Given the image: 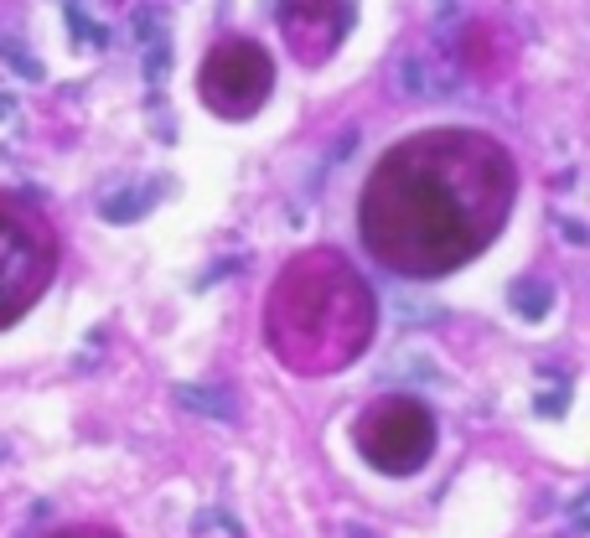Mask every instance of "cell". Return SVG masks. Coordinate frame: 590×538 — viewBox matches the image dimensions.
Instances as JSON below:
<instances>
[{
  "label": "cell",
  "instance_id": "obj_9",
  "mask_svg": "<svg viewBox=\"0 0 590 538\" xmlns=\"http://www.w3.org/2000/svg\"><path fill=\"white\" fill-rule=\"evenodd\" d=\"M135 26H140V42H145V78L150 83H160L166 78V32H160V11H135Z\"/></svg>",
  "mask_w": 590,
  "mask_h": 538
},
{
  "label": "cell",
  "instance_id": "obj_13",
  "mask_svg": "<svg viewBox=\"0 0 590 538\" xmlns=\"http://www.w3.org/2000/svg\"><path fill=\"white\" fill-rule=\"evenodd\" d=\"M52 538H119L114 528H63V533H52Z\"/></svg>",
  "mask_w": 590,
  "mask_h": 538
},
{
  "label": "cell",
  "instance_id": "obj_7",
  "mask_svg": "<svg viewBox=\"0 0 590 538\" xmlns=\"http://www.w3.org/2000/svg\"><path fill=\"white\" fill-rule=\"evenodd\" d=\"M394 83H399V94H409V98H450L461 88V73H456L435 47H419V52H404L399 63H394Z\"/></svg>",
  "mask_w": 590,
  "mask_h": 538
},
{
  "label": "cell",
  "instance_id": "obj_5",
  "mask_svg": "<svg viewBox=\"0 0 590 538\" xmlns=\"http://www.w3.org/2000/svg\"><path fill=\"white\" fill-rule=\"evenodd\" d=\"M270 88H274V63H270V52L259 47V42H249V36L218 42L202 57V73H197L202 104L218 109L223 119H249L270 98Z\"/></svg>",
  "mask_w": 590,
  "mask_h": 538
},
{
  "label": "cell",
  "instance_id": "obj_6",
  "mask_svg": "<svg viewBox=\"0 0 590 538\" xmlns=\"http://www.w3.org/2000/svg\"><path fill=\"white\" fill-rule=\"evenodd\" d=\"M352 26V5L347 0H285L280 5V32H285V47L301 57L305 67L326 63L342 36Z\"/></svg>",
  "mask_w": 590,
  "mask_h": 538
},
{
  "label": "cell",
  "instance_id": "obj_1",
  "mask_svg": "<svg viewBox=\"0 0 590 538\" xmlns=\"http://www.w3.org/2000/svg\"><path fill=\"white\" fill-rule=\"evenodd\" d=\"M518 166L481 129H425L373 166L357 207L367 253L394 274L430 280L477 259L512 212Z\"/></svg>",
  "mask_w": 590,
  "mask_h": 538
},
{
  "label": "cell",
  "instance_id": "obj_3",
  "mask_svg": "<svg viewBox=\"0 0 590 538\" xmlns=\"http://www.w3.org/2000/svg\"><path fill=\"white\" fill-rule=\"evenodd\" d=\"M57 269V233L36 202L0 191V326H11L42 301Z\"/></svg>",
  "mask_w": 590,
  "mask_h": 538
},
{
  "label": "cell",
  "instance_id": "obj_11",
  "mask_svg": "<svg viewBox=\"0 0 590 538\" xmlns=\"http://www.w3.org/2000/svg\"><path fill=\"white\" fill-rule=\"evenodd\" d=\"M508 301H512V311H518V316L539 321L543 311H549V301H554V295H549V285H543V280H518V285L508 290Z\"/></svg>",
  "mask_w": 590,
  "mask_h": 538
},
{
  "label": "cell",
  "instance_id": "obj_4",
  "mask_svg": "<svg viewBox=\"0 0 590 538\" xmlns=\"http://www.w3.org/2000/svg\"><path fill=\"white\" fill-rule=\"evenodd\" d=\"M357 456L383 476H415L435 456V414L419 398H378L352 425Z\"/></svg>",
  "mask_w": 590,
  "mask_h": 538
},
{
  "label": "cell",
  "instance_id": "obj_12",
  "mask_svg": "<svg viewBox=\"0 0 590 538\" xmlns=\"http://www.w3.org/2000/svg\"><path fill=\"white\" fill-rule=\"evenodd\" d=\"M0 57H5V63H16L21 78H42V63L26 52V42H21V36H0Z\"/></svg>",
  "mask_w": 590,
  "mask_h": 538
},
{
  "label": "cell",
  "instance_id": "obj_2",
  "mask_svg": "<svg viewBox=\"0 0 590 538\" xmlns=\"http://www.w3.org/2000/svg\"><path fill=\"white\" fill-rule=\"evenodd\" d=\"M270 347L290 373L321 378L363 357L373 342V290L336 249H311L280 269L270 290Z\"/></svg>",
  "mask_w": 590,
  "mask_h": 538
},
{
  "label": "cell",
  "instance_id": "obj_10",
  "mask_svg": "<svg viewBox=\"0 0 590 538\" xmlns=\"http://www.w3.org/2000/svg\"><path fill=\"white\" fill-rule=\"evenodd\" d=\"M160 187H166V181H145V187H135V191H119V197H109L98 212L109 222H129V218H140V212H150V202H156L150 191H160Z\"/></svg>",
  "mask_w": 590,
  "mask_h": 538
},
{
  "label": "cell",
  "instance_id": "obj_8",
  "mask_svg": "<svg viewBox=\"0 0 590 538\" xmlns=\"http://www.w3.org/2000/svg\"><path fill=\"white\" fill-rule=\"evenodd\" d=\"M171 398L181 404V409L191 414H208V419H239V409H233V394L228 388H202V383H176Z\"/></svg>",
  "mask_w": 590,
  "mask_h": 538
}]
</instances>
